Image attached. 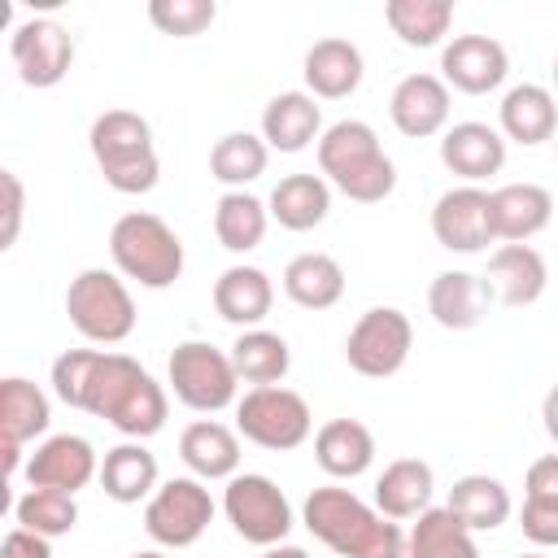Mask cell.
<instances>
[{
  "instance_id": "cell-1",
  "label": "cell",
  "mask_w": 558,
  "mask_h": 558,
  "mask_svg": "<svg viewBox=\"0 0 558 558\" xmlns=\"http://www.w3.org/2000/svg\"><path fill=\"white\" fill-rule=\"evenodd\" d=\"M52 392L83 414L105 418L126 440H148L166 427V388L126 353L65 349L52 362Z\"/></svg>"
},
{
  "instance_id": "cell-2",
  "label": "cell",
  "mask_w": 558,
  "mask_h": 558,
  "mask_svg": "<svg viewBox=\"0 0 558 558\" xmlns=\"http://www.w3.org/2000/svg\"><path fill=\"white\" fill-rule=\"evenodd\" d=\"M305 527L340 558H405V532L397 519L371 510L353 488L323 484L301 506Z\"/></svg>"
},
{
  "instance_id": "cell-3",
  "label": "cell",
  "mask_w": 558,
  "mask_h": 558,
  "mask_svg": "<svg viewBox=\"0 0 558 558\" xmlns=\"http://www.w3.org/2000/svg\"><path fill=\"white\" fill-rule=\"evenodd\" d=\"M318 170L323 179L357 205H379L397 187V166L384 153L379 135L362 118H340L318 140Z\"/></svg>"
},
{
  "instance_id": "cell-4",
  "label": "cell",
  "mask_w": 558,
  "mask_h": 558,
  "mask_svg": "<svg viewBox=\"0 0 558 558\" xmlns=\"http://www.w3.org/2000/svg\"><path fill=\"white\" fill-rule=\"evenodd\" d=\"M87 148H92L105 183L122 196H144L161 179L153 126L135 109H105L87 131Z\"/></svg>"
},
{
  "instance_id": "cell-5",
  "label": "cell",
  "mask_w": 558,
  "mask_h": 558,
  "mask_svg": "<svg viewBox=\"0 0 558 558\" xmlns=\"http://www.w3.org/2000/svg\"><path fill=\"white\" fill-rule=\"evenodd\" d=\"M109 257H113V270L140 288H170L179 275H183V240L179 231L148 214V209H131L113 222L109 231Z\"/></svg>"
},
{
  "instance_id": "cell-6",
  "label": "cell",
  "mask_w": 558,
  "mask_h": 558,
  "mask_svg": "<svg viewBox=\"0 0 558 558\" xmlns=\"http://www.w3.org/2000/svg\"><path fill=\"white\" fill-rule=\"evenodd\" d=\"M65 318L92 344H122L135 331V296L118 270L87 266L65 288Z\"/></svg>"
},
{
  "instance_id": "cell-7",
  "label": "cell",
  "mask_w": 558,
  "mask_h": 558,
  "mask_svg": "<svg viewBox=\"0 0 558 558\" xmlns=\"http://www.w3.org/2000/svg\"><path fill=\"white\" fill-rule=\"evenodd\" d=\"M235 432L244 440H253L257 449L283 453L310 440L314 432V414L310 401L283 384H266V388H248L235 401Z\"/></svg>"
},
{
  "instance_id": "cell-8",
  "label": "cell",
  "mask_w": 558,
  "mask_h": 558,
  "mask_svg": "<svg viewBox=\"0 0 558 558\" xmlns=\"http://www.w3.org/2000/svg\"><path fill=\"white\" fill-rule=\"evenodd\" d=\"M170 388L174 397L196 410V414H218L240 401V375L231 366V353L205 344V340H183L170 353Z\"/></svg>"
},
{
  "instance_id": "cell-9",
  "label": "cell",
  "mask_w": 558,
  "mask_h": 558,
  "mask_svg": "<svg viewBox=\"0 0 558 558\" xmlns=\"http://www.w3.org/2000/svg\"><path fill=\"white\" fill-rule=\"evenodd\" d=\"M222 514L235 527V536H244L248 545H262V549L283 545L288 532H292V506H288L283 488L270 475H257V471H244V475L227 480Z\"/></svg>"
},
{
  "instance_id": "cell-10",
  "label": "cell",
  "mask_w": 558,
  "mask_h": 558,
  "mask_svg": "<svg viewBox=\"0 0 558 558\" xmlns=\"http://www.w3.org/2000/svg\"><path fill=\"white\" fill-rule=\"evenodd\" d=\"M209 523H214V497H209L205 480H196V475H174V480L157 484V493L144 501V532L161 549L196 545Z\"/></svg>"
},
{
  "instance_id": "cell-11",
  "label": "cell",
  "mask_w": 558,
  "mask_h": 558,
  "mask_svg": "<svg viewBox=\"0 0 558 558\" xmlns=\"http://www.w3.org/2000/svg\"><path fill=\"white\" fill-rule=\"evenodd\" d=\"M410 349H414V323L397 305L366 310L344 336V362H349V371H357L366 379L397 375L410 362Z\"/></svg>"
},
{
  "instance_id": "cell-12",
  "label": "cell",
  "mask_w": 558,
  "mask_h": 558,
  "mask_svg": "<svg viewBox=\"0 0 558 558\" xmlns=\"http://www.w3.org/2000/svg\"><path fill=\"white\" fill-rule=\"evenodd\" d=\"M9 57L26 87H57L74 65V35L52 17H26L13 26Z\"/></svg>"
},
{
  "instance_id": "cell-13",
  "label": "cell",
  "mask_w": 558,
  "mask_h": 558,
  "mask_svg": "<svg viewBox=\"0 0 558 558\" xmlns=\"http://www.w3.org/2000/svg\"><path fill=\"white\" fill-rule=\"evenodd\" d=\"M432 235L449 253H480L493 244L488 222V192L480 183H462L436 196L432 205Z\"/></svg>"
},
{
  "instance_id": "cell-14",
  "label": "cell",
  "mask_w": 558,
  "mask_h": 558,
  "mask_svg": "<svg viewBox=\"0 0 558 558\" xmlns=\"http://www.w3.org/2000/svg\"><path fill=\"white\" fill-rule=\"evenodd\" d=\"M506 74H510V52L493 35H453L440 48V78L453 92L488 96L506 83Z\"/></svg>"
},
{
  "instance_id": "cell-15",
  "label": "cell",
  "mask_w": 558,
  "mask_h": 558,
  "mask_svg": "<svg viewBox=\"0 0 558 558\" xmlns=\"http://www.w3.org/2000/svg\"><path fill=\"white\" fill-rule=\"evenodd\" d=\"M92 480H100V458L92 449L87 436L74 432H57L44 445H35V453L26 458V484L31 488H61V493H78Z\"/></svg>"
},
{
  "instance_id": "cell-16",
  "label": "cell",
  "mask_w": 558,
  "mask_h": 558,
  "mask_svg": "<svg viewBox=\"0 0 558 558\" xmlns=\"http://www.w3.org/2000/svg\"><path fill=\"white\" fill-rule=\"evenodd\" d=\"M48 397L39 384L9 375L0 379V453H4V475H17L22 466V445L48 432Z\"/></svg>"
},
{
  "instance_id": "cell-17",
  "label": "cell",
  "mask_w": 558,
  "mask_h": 558,
  "mask_svg": "<svg viewBox=\"0 0 558 558\" xmlns=\"http://www.w3.org/2000/svg\"><path fill=\"white\" fill-rule=\"evenodd\" d=\"M388 118L405 140L449 131V83L440 74H405L388 96Z\"/></svg>"
},
{
  "instance_id": "cell-18",
  "label": "cell",
  "mask_w": 558,
  "mask_h": 558,
  "mask_svg": "<svg viewBox=\"0 0 558 558\" xmlns=\"http://www.w3.org/2000/svg\"><path fill=\"white\" fill-rule=\"evenodd\" d=\"M549 218H554V196L541 183H506L488 192V222H493V240L501 244H527L549 227Z\"/></svg>"
},
{
  "instance_id": "cell-19",
  "label": "cell",
  "mask_w": 558,
  "mask_h": 558,
  "mask_svg": "<svg viewBox=\"0 0 558 558\" xmlns=\"http://www.w3.org/2000/svg\"><path fill=\"white\" fill-rule=\"evenodd\" d=\"M301 74H305V87H310L314 100H344L362 87L366 61H362V48L353 39L327 35V39L310 44V52L301 61Z\"/></svg>"
},
{
  "instance_id": "cell-20",
  "label": "cell",
  "mask_w": 558,
  "mask_h": 558,
  "mask_svg": "<svg viewBox=\"0 0 558 558\" xmlns=\"http://www.w3.org/2000/svg\"><path fill=\"white\" fill-rule=\"evenodd\" d=\"M440 161L466 183H480L506 166V135L488 122H453L440 135Z\"/></svg>"
},
{
  "instance_id": "cell-21",
  "label": "cell",
  "mask_w": 558,
  "mask_h": 558,
  "mask_svg": "<svg viewBox=\"0 0 558 558\" xmlns=\"http://www.w3.org/2000/svg\"><path fill=\"white\" fill-rule=\"evenodd\" d=\"M493 288L488 279L471 275V270H440L427 288V314L445 327V331H471L484 323L488 305H493Z\"/></svg>"
},
{
  "instance_id": "cell-22",
  "label": "cell",
  "mask_w": 558,
  "mask_h": 558,
  "mask_svg": "<svg viewBox=\"0 0 558 558\" xmlns=\"http://www.w3.org/2000/svg\"><path fill=\"white\" fill-rule=\"evenodd\" d=\"M275 305V283L262 266H227L218 279H214V310L222 323L248 331V327H262L266 314Z\"/></svg>"
},
{
  "instance_id": "cell-23",
  "label": "cell",
  "mask_w": 558,
  "mask_h": 558,
  "mask_svg": "<svg viewBox=\"0 0 558 558\" xmlns=\"http://www.w3.org/2000/svg\"><path fill=\"white\" fill-rule=\"evenodd\" d=\"M488 288L501 305H536L545 296V283H549V266L545 257L532 248V244H501L493 257H488Z\"/></svg>"
},
{
  "instance_id": "cell-24",
  "label": "cell",
  "mask_w": 558,
  "mask_h": 558,
  "mask_svg": "<svg viewBox=\"0 0 558 558\" xmlns=\"http://www.w3.org/2000/svg\"><path fill=\"white\" fill-rule=\"evenodd\" d=\"M179 458L196 480L240 475V432L218 418H196L179 432Z\"/></svg>"
},
{
  "instance_id": "cell-25",
  "label": "cell",
  "mask_w": 558,
  "mask_h": 558,
  "mask_svg": "<svg viewBox=\"0 0 558 558\" xmlns=\"http://www.w3.org/2000/svg\"><path fill=\"white\" fill-rule=\"evenodd\" d=\"M262 140L275 153H301L323 140V109L310 92H279L262 109Z\"/></svg>"
},
{
  "instance_id": "cell-26",
  "label": "cell",
  "mask_w": 558,
  "mask_h": 558,
  "mask_svg": "<svg viewBox=\"0 0 558 558\" xmlns=\"http://www.w3.org/2000/svg\"><path fill=\"white\" fill-rule=\"evenodd\" d=\"M432 493H436V471L423 458H392L375 480V510L405 523L432 510Z\"/></svg>"
},
{
  "instance_id": "cell-27",
  "label": "cell",
  "mask_w": 558,
  "mask_h": 558,
  "mask_svg": "<svg viewBox=\"0 0 558 558\" xmlns=\"http://www.w3.org/2000/svg\"><path fill=\"white\" fill-rule=\"evenodd\" d=\"M501 135L523 144V148H536L545 140L558 135V96L541 83H519L501 96Z\"/></svg>"
},
{
  "instance_id": "cell-28",
  "label": "cell",
  "mask_w": 558,
  "mask_h": 558,
  "mask_svg": "<svg viewBox=\"0 0 558 558\" xmlns=\"http://www.w3.org/2000/svg\"><path fill=\"white\" fill-rule=\"evenodd\" d=\"M314 462L331 480H357L375 462V436L357 418H327L314 432Z\"/></svg>"
},
{
  "instance_id": "cell-29",
  "label": "cell",
  "mask_w": 558,
  "mask_h": 558,
  "mask_svg": "<svg viewBox=\"0 0 558 558\" xmlns=\"http://www.w3.org/2000/svg\"><path fill=\"white\" fill-rule=\"evenodd\" d=\"M270 218L283 227V231H314L327 222L331 214V183L323 174H283L275 187H270V201H266Z\"/></svg>"
},
{
  "instance_id": "cell-30",
  "label": "cell",
  "mask_w": 558,
  "mask_h": 558,
  "mask_svg": "<svg viewBox=\"0 0 558 558\" xmlns=\"http://www.w3.org/2000/svg\"><path fill=\"white\" fill-rule=\"evenodd\" d=\"M100 488L118 506H135L157 493V458L144 449V440H122L100 458Z\"/></svg>"
},
{
  "instance_id": "cell-31",
  "label": "cell",
  "mask_w": 558,
  "mask_h": 558,
  "mask_svg": "<svg viewBox=\"0 0 558 558\" xmlns=\"http://www.w3.org/2000/svg\"><path fill=\"white\" fill-rule=\"evenodd\" d=\"M445 506L471 532H497L510 519V510H514L510 488L497 475H462V480H453Z\"/></svg>"
},
{
  "instance_id": "cell-32",
  "label": "cell",
  "mask_w": 558,
  "mask_h": 558,
  "mask_svg": "<svg viewBox=\"0 0 558 558\" xmlns=\"http://www.w3.org/2000/svg\"><path fill=\"white\" fill-rule=\"evenodd\" d=\"M283 292L301 310H331L344 296V266L331 253H296L283 266Z\"/></svg>"
},
{
  "instance_id": "cell-33",
  "label": "cell",
  "mask_w": 558,
  "mask_h": 558,
  "mask_svg": "<svg viewBox=\"0 0 558 558\" xmlns=\"http://www.w3.org/2000/svg\"><path fill=\"white\" fill-rule=\"evenodd\" d=\"M231 353V366L244 384L253 388H266V384H283V375L292 371V349L279 331H266V327H248L235 336V344L227 349Z\"/></svg>"
},
{
  "instance_id": "cell-34",
  "label": "cell",
  "mask_w": 558,
  "mask_h": 558,
  "mask_svg": "<svg viewBox=\"0 0 558 558\" xmlns=\"http://www.w3.org/2000/svg\"><path fill=\"white\" fill-rule=\"evenodd\" d=\"M405 558H480V545L475 532L449 514V506H432L405 532Z\"/></svg>"
},
{
  "instance_id": "cell-35",
  "label": "cell",
  "mask_w": 558,
  "mask_h": 558,
  "mask_svg": "<svg viewBox=\"0 0 558 558\" xmlns=\"http://www.w3.org/2000/svg\"><path fill=\"white\" fill-rule=\"evenodd\" d=\"M270 209L253 192H222L214 205V235L227 253H253L266 240Z\"/></svg>"
},
{
  "instance_id": "cell-36",
  "label": "cell",
  "mask_w": 558,
  "mask_h": 558,
  "mask_svg": "<svg viewBox=\"0 0 558 558\" xmlns=\"http://www.w3.org/2000/svg\"><path fill=\"white\" fill-rule=\"evenodd\" d=\"M384 22L405 48H436L453 26V4L449 0H388Z\"/></svg>"
},
{
  "instance_id": "cell-37",
  "label": "cell",
  "mask_w": 558,
  "mask_h": 558,
  "mask_svg": "<svg viewBox=\"0 0 558 558\" xmlns=\"http://www.w3.org/2000/svg\"><path fill=\"white\" fill-rule=\"evenodd\" d=\"M266 161H270V148L253 131H231L209 148V174L227 183V192H244V183L262 179Z\"/></svg>"
},
{
  "instance_id": "cell-38",
  "label": "cell",
  "mask_w": 558,
  "mask_h": 558,
  "mask_svg": "<svg viewBox=\"0 0 558 558\" xmlns=\"http://www.w3.org/2000/svg\"><path fill=\"white\" fill-rule=\"evenodd\" d=\"M13 519L17 527L26 532H39V536H65L74 532L78 523V501L74 493H61V488H26L17 501H13Z\"/></svg>"
},
{
  "instance_id": "cell-39",
  "label": "cell",
  "mask_w": 558,
  "mask_h": 558,
  "mask_svg": "<svg viewBox=\"0 0 558 558\" xmlns=\"http://www.w3.org/2000/svg\"><path fill=\"white\" fill-rule=\"evenodd\" d=\"M214 17H218L214 0H148V22L174 39H192V35L209 31Z\"/></svg>"
},
{
  "instance_id": "cell-40",
  "label": "cell",
  "mask_w": 558,
  "mask_h": 558,
  "mask_svg": "<svg viewBox=\"0 0 558 558\" xmlns=\"http://www.w3.org/2000/svg\"><path fill=\"white\" fill-rule=\"evenodd\" d=\"M519 527L532 545L549 549L558 545V501L549 497H523V510H519Z\"/></svg>"
},
{
  "instance_id": "cell-41",
  "label": "cell",
  "mask_w": 558,
  "mask_h": 558,
  "mask_svg": "<svg viewBox=\"0 0 558 558\" xmlns=\"http://www.w3.org/2000/svg\"><path fill=\"white\" fill-rule=\"evenodd\" d=\"M0 187H4V231H0V248H13L17 244V231H22V209H26V187L13 170L0 174Z\"/></svg>"
},
{
  "instance_id": "cell-42",
  "label": "cell",
  "mask_w": 558,
  "mask_h": 558,
  "mask_svg": "<svg viewBox=\"0 0 558 558\" xmlns=\"http://www.w3.org/2000/svg\"><path fill=\"white\" fill-rule=\"evenodd\" d=\"M523 497H549L558 501V453H545L527 466V480H523Z\"/></svg>"
},
{
  "instance_id": "cell-43",
  "label": "cell",
  "mask_w": 558,
  "mask_h": 558,
  "mask_svg": "<svg viewBox=\"0 0 558 558\" xmlns=\"http://www.w3.org/2000/svg\"><path fill=\"white\" fill-rule=\"evenodd\" d=\"M0 558H52V545H48V536H39V532L13 527V532L4 536V545H0Z\"/></svg>"
},
{
  "instance_id": "cell-44",
  "label": "cell",
  "mask_w": 558,
  "mask_h": 558,
  "mask_svg": "<svg viewBox=\"0 0 558 558\" xmlns=\"http://www.w3.org/2000/svg\"><path fill=\"white\" fill-rule=\"evenodd\" d=\"M541 423H545V432H549V440L558 445V384L545 392V401H541Z\"/></svg>"
},
{
  "instance_id": "cell-45",
  "label": "cell",
  "mask_w": 558,
  "mask_h": 558,
  "mask_svg": "<svg viewBox=\"0 0 558 558\" xmlns=\"http://www.w3.org/2000/svg\"><path fill=\"white\" fill-rule=\"evenodd\" d=\"M262 558H310V554H305L301 545H288V541H283V545H270V549H262Z\"/></svg>"
},
{
  "instance_id": "cell-46",
  "label": "cell",
  "mask_w": 558,
  "mask_h": 558,
  "mask_svg": "<svg viewBox=\"0 0 558 558\" xmlns=\"http://www.w3.org/2000/svg\"><path fill=\"white\" fill-rule=\"evenodd\" d=\"M131 558H166L161 549H140V554H131Z\"/></svg>"
},
{
  "instance_id": "cell-47",
  "label": "cell",
  "mask_w": 558,
  "mask_h": 558,
  "mask_svg": "<svg viewBox=\"0 0 558 558\" xmlns=\"http://www.w3.org/2000/svg\"><path fill=\"white\" fill-rule=\"evenodd\" d=\"M519 558H545V554H536V549H532V554H519Z\"/></svg>"
},
{
  "instance_id": "cell-48",
  "label": "cell",
  "mask_w": 558,
  "mask_h": 558,
  "mask_svg": "<svg viewBox=\"0 0 558 558\" xmlns=\"http://www.w3.org/2000/svg\"><path fill=\"white\" fill-rule=\"evenodd\" d=\"M554 87H558V57H554Z\"/></svg>"
},
{
  "instance_id": "cell-49",
  "label": "cell",
  "mask_w": 558,
  "mask_h": 558,
  "mask_svg": "<svg viewBox=\"0 0 558 558\" xmlns=\"http://www.w3.org/2000/svg\"><path fill=\"white\" fill-rule=\"evenodd\" d=\"M554 144H558V135H554Z\"/></svg>"
}]
</instances>
